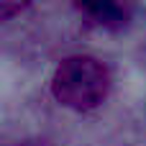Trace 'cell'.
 Here are the masks:
<instances>
[{
    "label": "cell",
    "instance_id": "obj_1",
    "mask_svg": "<svg viewBox=\"0 0 146 146\" xmlns=\"http://www.w3.org/2000/svg\"><path fill=\"white\" fill-rule=\"evenodd\" d=\"M108 87H110L108 69L92 56H67L51 77L54 98L72 110L98 108L105 100Z\"/></svg>",
    "mask_w": 146,
    "mask_h": 146
},
{
    "label": "cell",
    "instance_id": "obj_2",
    "mask_svg": "<svg viewBox=\"0 0 146 146\" xmlns=\"http://www.w3.org/2000/svg\"><path fill=\"white\" fill-rule=\"evenodd\" d=\"M80 10L98 26H105V28H115V26H123L126 18H128V8L118 5V3H90V5H80Z\"/></svg>",
    "mask_w": 146,
    "mask_h": 146
}]
</instances>
